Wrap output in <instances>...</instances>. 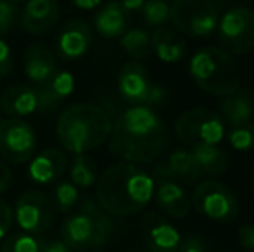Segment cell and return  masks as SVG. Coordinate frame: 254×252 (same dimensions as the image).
I'll return each mask as SVG.
<instances>
[{"label": "cell", "instance_id": "6da1fadb", "mask_svg": "<svg viewBox=\"0 0 254 252\" xmlns=\"http://www.w3.org/2000/svg\"><path fill=\"white\" fill-rule=\"evenodd\" d=\"M168 145L164 123L147 105H130L113 126L109 151L123 162L151 164Z\"/></svg>", "mask_w": 254, "mask_h": 252}, {"label": "cell", "instance_id": "7a4b0ae2", "mask_svg": "<svg viewBox=\"0 0 254 252\" xmlns=\"http://www.w3.org/2000/svg\"><path fill=\"white\" fill-rule=\"evenodd\" d=\"M156 182L147 171L130 162H118L99 175L95 201L113 218H131L147 209Z\"/></svg>", "mask_w": 254, "mask_h": 252}, {"label": "cell", "instance_id": "3957f363", "mask_svg": "<svg viewBox=\"0 0 254 252\" xmlns=\"http://www.w3.org/2000/svg\"><path fill=\"white\" fill-rule=\"evenodd\" d=\"M113 126L114 121L106 109L90 102H80L59 114L56 135L66 152L87 154L109 140Z\"/></svg>", "mask_w": 254, "mask_h": 252}, {"label": "cell", "instance_id": "277c9868", "mask_svg": "<svg viewBox=\"0 0 254 252\" xmlns=\"http://www.w3.org/2000/svg\"><path fill=\"white\" fill-rule=\"evenodd\" d=\"M189 74L201 90L216 97H227L239 90L241 66L235 55L221 47H204L190 57Z\"/></svg>", "mask_w": 254, "mask_h": 252}, {"label": "cell", "instance_id": "5b68a950", "mask_svg": "<svg viewBox=\"0 0 254 252\" xmlns=\"http://www.w3.org/2000/svg\"><path fill=\"white\" fill-rule=\"evenodd\" d=\"M113 228V216L104 212L97 201L85 199L80 211L63 221L61 237L69 249H99L109 240Z\"/></svg>", "mask_w": 254, "mask_h": 252}, {"label": "cell", "instance_id": "8992f818", "mask_svg": "<svg viewBox=\"0 0 254 252\" xmlns=\"http://www.w3.org/2000/svg\"><path fill=\"white\" fill-rule=\"evenodd\" d=\"M190 201L192 209L209 221L227 225L235 221L239 216V201L234 192L214 180H207L195 185Z\"/></svg>", "mask_w": 254, "mask_h": 252}, {"label": "cell", "instance_id": "52a82bcc", "mask_svg": "<svg viewBox=\"0 0 254 252\" xmlns=\"http://www.w3.org/2000/svg\"><path fill=\"white\" fill-rule=\"evenodd\" d=\"M218 19V7L209 0H175L170 5V21L182 35L209 37L216 31Z\"/></svg>", "mask_w": 254, "mask_h": 252}, {"label": "cell", "instance_id": "ba28073f", "mask_svg": "<svg viewBox=\"0 0 254 252\" xmlns=\"http://www.w3.org/2000/svg\"><path fill=\"white\" fill-rule=\"evenodd\" d=\"M118 90L120 95L131 105H154L164 104L168 92L164 87L156 85L151 80L147 67L138 61L127 62L118 74Z\"/></svg>", "mask_w": 254, "mask_h": 252}, {"label": "cell", "instance_id": "9c48e42d", "mask_svg": "<svg viewBox=\"0 0 254 252\" xmlns=\"http://www.w3.org/2000/svg\"><path fill=\"white\" fill-rule=\"evenodd\" d=\"M178 142L189 149L197 144L218 145L225 137V123L214 111L206 107H194L185 111L175 125Z\"/></svg>", "mask_w": 254, "mask_h": 252}, {"label": "cell", "instance_id": "30bf717a", "mask_svg": "<svg viewBox=\"0 0 254 252\" xmlns=\"http://www.w3.org/2000/svg\"><path fill=\"white\" fill-rule=\"evenodd\" d=\"M218 42L232 55H246L254 49V12L248 7H230L218 19Z\"/></svg>", "mask_w": 254, "mask_h": 252}, {"label": "cell", "instance_id": "8fae6325", "mask_svg": "<svg viewBox=\"0 0 254 252\" xmlns=\"http://www.w3.org/2000/svg\"><path fill=\"white\" fill-rule=\"evenodd\" d=\"M14 219L23 232L40 235L52 226L56 218L54 202L44 192L26 190L17 197L14 205Z\"/></svg>", "mask_w": 254, "mask_h": 252}, {"label": "cell", "instance_id": "7c38bea8", "mask_svg": "<svg viewBox=\"0 0 254 252\" xmlns=\"http://www.w3.org/2000/svg\"><path fill=\"white\" fill-rule=\"evenodd\" d=\"M37 135L35 130L21 118L0 121V155L7 162L23 164L35 155Z\"/></svg>", "mask_w": 254, "mask_h": 252}, {"label": "cell", "instance_id": "4fadbf2b", "mask_svg": "<svg viewBox=\"0 0 254 252\" xmlns=\"http://www.w3.org/2000/svg\"><path fill=\"white\" fill-rule=\"evenodd\" d=\"M142 235L151 252H178L182 235L166 218L157 212H145L142 216Z\"/></svg>", "mask_w": 254, "mask_h": 252}, {"label": "cell", "instance_id": "5bb4252c", "mask_svg": "<svg viewBox=\"0 0 254 252\" xmlns=\"http://www.w3.org/2000/svg\"><path fill=\"white\" fill-rule=\"evenodd\" d=\"M57 54L66 61L81 59L92 45V30L85 21L74 19L66 23L56 37Z\"/></svg>", "mask_w": 254, "mask_h": 252}, {"label": "cell", "instance_id": "9a60e30c", "mask_svg": "<svg viewBox=\"0 0 254 252\" xmlns=\"http://www.w3.org/2000/svg\"><path fill=\"white\" fill-rule=\"evenodd\" d=\"M154 175L159 180H173L178 183H195L201 180L202 169L199 168L189 149H177L161 164H156Z\"/></svg>", "mask_w": 254, "mask_h": 252}, {"label": "cell", "instance_id": "2e32d148", "mask_svg": "<svg viewBox=\"0 0 254 252\" xmlns=\"http://www.w3.org/2000/svg\"><path fill=\"white\" fill-rule=\"evenodd\" d=\"M59 21L57 0H26L21 12V24L31 35L49 33Z\"/></svg>", "mask_w": 254, "mask_h": 252}, {"label": "cell", "instance_id": "e0dca14e", "mask_svg": "<svg viewBox=\"0 0 254 252\" xmlns=\"http://www.w3.org/2000/svg\"><path fill=\"white\" fill-rule=\"evenodd\" d=\"M154 197L161 211L170 218L184 219L192 211L190 195L182 187V183L173 180H159L154 190Z\"/></svg>", "mask_w": 254, "mask_h": 252}, {"label": "cell", "instance_id": "ac0fdd59", "mask_svg": "<svg viewBox=\"0 0 254 252\" xmlns=\"http://www.w3.org/2000/svg\"><path fill=\"white\" fill-rule=\"evenodd\" d=\"M67 168V157L63 151L57 149H45V151L35 154L30 159L28 166V176L33 183L38 185H49L63 176Z\"/></svg>", "mask_w": 254, "mask_h": 252}, {"label": "cell", "instance_id": "d6986e66", "mask_svg": "<svg viewBox=\"0 0 254 252\" xmlns=\"http://www.w3.org/2000/svg\"><path fill=\"white\" fill-rule=\"evenodd\" d=\"M0 109L10 118H24L35 114L40 109L37 88L24 83L7 88L0 99Z\"/></svg>", "mask_w": 254, "mask_h": 252}, {"label": "cell", "instance_id": "ffe728a7", "mask_svg": "<svg viewBox=\"0 0 254 252\" xmlns=\"http://www.w3.org/2000/svg\"><path fill=\"white\" fill-rule=\"evenodd\" d=\"M74 92V76L69 71H59L49 78L45 83L38 85V104L44 111H52L61 102H64L67 97H71Z\"/></svg>", "mask_w": 254, "mask_h": 252}, {"label": "cell", "instance_id": "44dd1931", "mask_svg": "<svg viewBox=\"0 0 254 252\" xmlns=\"http://www.w3.org/2000/svg\"><path fill=\"white\" fill-rule=\"evenodd\" d=\"M151 44L152 52L161 62H178L187 54V44L175 28L157 26V30H154L151 35Z\"/></svg>", "mask_w": 254, "mask_h": 252}, {"label": "cell", "instance_id": "7402d4cb", "mask_svg": "<svg viewBox=\"0 0 254 252\" xmlns=\"http://www.w3.org/2000/svg\"><path fill=\"white\" fill-rule=\"evenodd\" d=\"M128 10L116 0L101 5L94 16V28L104 38H120L128 30Z\"/></svg>", "mask_w": 254, "mask_h": 252}, {"label": "cell", "instance_id": "603a6c76", "mask_svg": "<svg viewBox=\"0 0 254 252\" xmlns=\"http://www.w3.org/2000/svg\"><path fill=\"white\" fill-rule=\"evenodd\" d=\"M57 71L56 54L45 45H31L24 55V74L30 81L42 85Z\"/></svg>", "mask_w": 254, "mask_h": 252}, {"label": "cell", "instance_id": "cb8c5ba5", "mask_svg": "<svg viewBox=\"0 0 254 252\" xmlns=\"http://www.w3.org/2000/svg\"><path fill=\"white\" fill-rule=\"evenodd\" d=\"M220 112L230 128L251 123L254 116V101L251 92L237 90L227 97H221Z\"/></svg>", "mask_w": 254, "mask_h": 252}, {"label": "cell", "instance_id": "d4e9b609", "mask_svg": "<svg viewBox=\"0 0 254 252\" xmlns=\"http://www.w3.org/2000/svg\"><path fill=\"white\" fill-rule=\"evenodd\" d=\"M189 151L192 152V155H194V159L197 161V164H199V168L202 169V173L220 176L227 171V166H228L227 154H225L218 145L197 144V145H194V147L189 149Z\"/></svg>", "mask_w": 254, "mask_h": 252}, {"label": "cell", "instance_id": "484cf974", "mask_svg": "<svg viewBox=\"0 0 254 252\" xmlns=\"http://www.w3.org/2000/svg\"><path fill=\"white\" fill-rule=\"evenodd\" d=\"M120 45L135 61H145L152 52L151 35L142 28H130L120 37Z\"/></svg>", "mask_w": 254, "mask_h": 252}, {"label": "cell", "instance_id": "4316f807", "mask_svg": "<svg viewBox=\"0 0 254 252\" xmlns=\"http://www.w3.org/2000/svg\"><path fill=\"white\" fill-rule=\"evenodd\" d=\"M71 183L78 189H90L97 183L99 171L95 162L87 154H76L71 161L69 168Z\"/></svg>", "mask_w": 254, "mask_h": 252}, {"label": "cell", "instance_id": "83f0119b", "mask_svg": "<svg viewBox=\"0 0 254 252\" xmlns=\"http://www.w3.org/2000/svg\"><path fill=\"white\" fill-rule=\"evenodd\" d=\"M78 199H80L78 187H74L71 182H61L54 189V207L63 214L69 212L76 205Z\"/></svg>", "mask_w": 254, "mask_h": 252}, {"label": "cell", "instance_id": "f1b7e54d", "mask_svg": "<svg viewBox=\"0 0 254 252\" xmlns=\"http://www.w3.org/2000/svg\"><path fill=\"white\" fill-rule=\"evenodd\" d=\"M0 252H40V242L31 233H12L2 240Z\"/></svg>", "mask_w": 254, "mask_h": 252}, {"label": "cell", "instance_id": "f546056e", "mask_svg": "<svg viewBox=\"0 0 254 252\" xmlns=\"http://www.w3.org/2000/svg\"><path fill=\"white\" fill-rule=\"evenodd\" d=\"M140 10L149 26H164L170 21V3L166 0H147Z\"/></svg>", "mask_w": 254, "mask_h": 252}, {"label": "cell", "instance_id": "4dcf8cb0", "mask_svg": "<svg viewBox=\"0 0 254 252\" xmlns=\"http://www.w3.org/2000/svg\"><path fill=\"white\" fill-rule=\"evenodd\" d=\"M227 138H228V144H230V147L234 149V151H239V152L253 151L254 149V125L253 123H246V125L230 128Z\"/></svg>", "mask_w": 254, "mask_h": 252}, {"label": "cell", "instance_id": "1f68e13d", "mask_svg": "<svg viewBox=\"0 0 254 252\" xmlns=\"http://www.w3.org/2000/svg\"><path fill=\"white\" fill-rule=\"evenodd\" d=\"M16 3L9 0H0V37L5 35L16 23Z\"/></svg>", "mask_w": 254, "mask_h": 252}, {"label": "cell", "instance_id": "d6a6232c", "mask_svg": "<svg viewBox=\"0 0 254 252\" xmlns=\"http://www.w3.org/2000/svg\"><path fill=\"white\" fill-rule=\"evenodd\" d=\"M14 223V211L7 202L0 201V242L9 235Z\"/></svg>", "mask_w": 254, "mask_h": 252}, {"label": "cell", "instance_id": "836d02e7", "mask_svg": "<svg viewBox=\"0 0 254 252\" xmlns=\"http://www.w3.org/2000/svg\"><path fill=\"white\" fill-rule=\"evenodd\" d=\"M12 64H14L12 50H10L9 44L0 38V78H5L10 73Z\"/></svg>", "mask_w": 254, "mask_h": 252}, {"label": "cell", "instance_id": "e575fe53", "mask_svg": "<svg viewBox=\"0 0 254 252\" xmlns=\"http://www.w3.org/2000/svg\"><path fill=\"white\" fill-rule=\"evenodd\" d=\"M178 252H207L206 240L201 235H190L180 242Z\"/></svg>", "mask_w": 254, "mask_h": 252}, {"label": "cell", "instance_id": "d590c367", "mask_svg": "<svg viewBox=\"0 0 254 252\" xmlns=\"http://www.w3.org/2000/svg\"><path fill=\"white\" fill-rule=\"evenodd\" d=\"M237 242L246 251L254 252V226L244 225L237 230Z\"/></svg>", "mask_w": 254, "mask_h": 252}, {"label": "cell", "instance_id": "8d00e7d4", "mask_svg": "<svg viewBox=\"0 0 254 252\" xmlns=\"http://www.w3.org/2000/svg\"><path fill=\"white\" fill-rule=\"evenodd\" d=\"M40 252H71V249L64 240H47L40 244Z\"/></svg>", "mask_w": 254, "mask_h": 252}, {"label": "cell", "instance_id": "74e56055", "mask_svg": "<svg viewBox=\"0 0 254 252\" xmlns=\"http://www.w3.org/2000/svg\"><path fill=\"white\" fill-rule=\"evenodd\" d=\"M71 3L81 10H94L102 5L104 0H71Z\"/></svg>", "mask_w": 254, "mask_h": 252}, {"label": "cell", "instance_id": "f35d334b", "mask_svg": "<svg viewBox=\"0 0 254 252\" xmlns=\"http://www.w3.org/2000/svg\"><path fill=\"white\" fill-rule=\"evenodd\" d=\"M10 180H12V176H10L9 168H7L5 164H2V162H0V195H2L7 189H9Z\"/></svg>", "mask_w": 254, "mask_h": 252}, {"label": "cell", "instance_id": "ab89813d", "mask_svg": "<svg viewBox=\"0 0 254 252\" xmlns=\"http://www.w3.org/2000/svg\"><path fill=\"white\" fill-rule=\"evenodd\" d=\"M147 0H120V3L128 10V12H135V10H140L144 7V3Z\"/></svg>", "mask_w": 254, "mask_h": 252}, {"label": "cell", "instance_id": "60d3db41", "mask_svg": "<svg viewBox=\"0 0 254 252\" xmlns=\"http://www.w3.org/2000/svg\"><path fill=\"white\" fill-rule=\"evenodd\" d=\"M251 189L254 192V166H253V169H251Z\"/></svg>", "mask_w": 254, "mask_h": 252}, {"label": "cell", "instance_id": "b9f144b4", "mask_svg": "<svg viewBox=\"0 0 254 252\" xmlns=\"http://www.w3.org/2000/svg\"><path fill=\"white\" fill-rule=\"evenodd\" d=\"M9 2H12V3H16V5H17L19 2H26V0H9Z\"/></svg>", "mask_w": 254, "mask_h": 252}, {"label": "cell", "instance_id": "7bdbcfd3", "mask_svg": "<svg viewBox=\"0 0 254 252\" xmlns=\"http://www.w3.org/2000/svg\"><path fill=\"white\" fill-rule=\"evenodd\" d=\"M209 2H213V3H214V0H209ZM214 5H216V3H214Z\"/></svg>", "mask_w": 254, "mask_h": 252}, {"label": "cell", "instance_id": "ee69618b", "mask_svg": "<svg viewBox=\"0 0 254 252\" xmlns=\"http://www.w3.org/2000/svg\"><path fill=\"white\" fill-rule=\"evenodd\" d=\"M92 252H102V251H92Z\"/></svg>", "mask_w": 254, "mask_h": 252}]
</instances>
